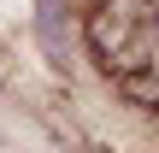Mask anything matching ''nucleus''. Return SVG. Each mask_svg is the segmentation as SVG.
I'll return each mask as SVG.
<instances>
[{
    "mask_svg": "<svg viewBox=\"0 0 159 153\" xmlns=\"http://www.w3.org/2000/svg\"><path fill=\"white\" fill-rule=\"evenodd\" d=\"M30 29H35L41 59H47L53 71H71V59H77V18H71V0H35Z\"/></svg>",
    "mask_w": 159,
    "mask_h": 153,
    "instance_id": "1",
    "label": "nucleus"
}]
</instances>
